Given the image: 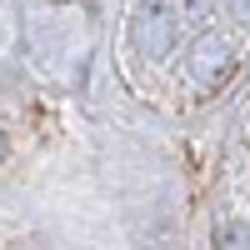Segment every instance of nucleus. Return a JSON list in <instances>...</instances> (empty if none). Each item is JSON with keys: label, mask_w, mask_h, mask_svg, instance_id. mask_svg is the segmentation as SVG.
Segmentation results:
<instances>
[{"label": "nucleus", "mask_w": 250, "mask_h": 250, "mask_svg": "<svg viewBox=\"0 0 250 250\" xmlns=\"http://www.w3.org/2000/svg\"><path fill=\"white\" fill-rule=\"evenodd\" d=\"M0 160H5V135H0Z\"/></svg>", "instance_id": "nucleus-1"}]
</instances>
